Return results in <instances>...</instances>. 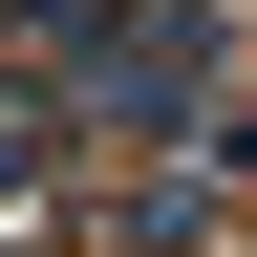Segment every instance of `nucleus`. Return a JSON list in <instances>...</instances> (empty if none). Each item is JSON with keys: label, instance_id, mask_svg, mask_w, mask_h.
<instances>
[{"label": "nucleus", "instance_id": "1", "mask_svg": "<svg viewBox=\"0 0 257 257\" xmlns=\"http://www.w3.org/2000/svg\"><path fill=\"white\" fill-rule=\"evenodd\" d=\"M22 43H43V86L86 128H193L214 107V22H193V0H43Z\"/></svg>", "mask_w": 257, "mask_h": 257}]
</instances>
